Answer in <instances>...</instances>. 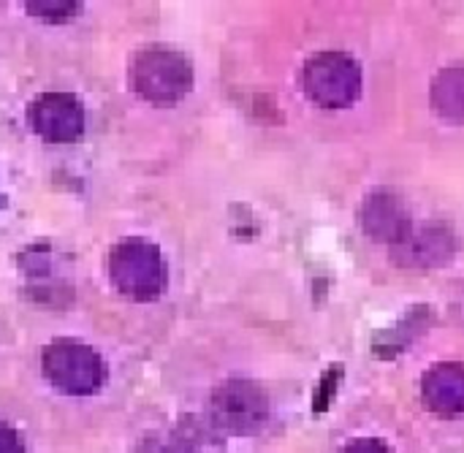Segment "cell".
I'll return each mask as SVG.
<instances>
[{"label": "cell", "mask_w": 464, "mask_h": 453, "mask_svg": "<svg viewBox=\"0 0 464 453\" xmlns=\"http://www.w3.org/2000/svg\"><path fill=\"white\" fill-rule=\"evenodd\" d=\"M130 87L150 103H177L193 87V65L179 49L150 43L139 49L130 63Z\"/></svg>", "instance_id": "1"}, {"label": "cell", "mask_w": 464, "mask_h": 453, "mask_svg": "<svg viewBox=\"0 0 464 453\" xmlns=\"http://www.w3.org/2000/svg\"><path fill=\"white\" fill-rule=\"evenodd\" d=\"M109 277L128 299L152 302L166 288V261L158 245L139 236L122 239L109 253Z\"/></svg>", "instance_id": "2"}, {"label": "cell", "mask_w": 464, "mask_h": 453, "mask_svg": "<svg viewBox=\"0 0 464 453\" xmlns=\"http://www.w3.org/2000/svg\"><path fill=\"white\" fill-rule=\"evenodd\" d=\"M302 87L324 109H348L362 95V65L345 52H318L304 63Z\"/></svg>", "instance_id": "3"}, {"label": "cell", "mask_w": 464, "mask_h": 453, "mask_svg": "<svg viewBox=\"0 0 464 453\" xmlns=\"http://www.w3.org/2000/svg\"><path fill=\"white\" fill-rule=\"evenodd\" d=\"M44 378L63 394L87 397L98 391L103 381V361L101 356L82 342L73 340H54L41 353Z\"/></svg>", "instance_id": "4"}, {"label": "cell", "mask_w": 464, "mask_h": 453, "mask_svg": "<svg viewBox=\"0 0 464 453\" xmlns=\"http://www.w3.org/2000/svg\"><path fill=\"white\" fill-rule=\"evenodd\" d=\"M212 424L228 435H256L269 419V397L253 381H226L212 394Z\"/></svg>", "instance_id": "5"}, {"label": "cell", "mask_w": 464, "mask_h": 453, "mask_svg": "<svg viewBox=\"0 0 464 453\" xmlns=\"http://www.w3.org/2000/svg\"><path fill=\"white\" fill-rule=\"evenodd\" d=\"M392 250H394V261L400 266H405L411 272H430V269L449 264L457 255L459 239H457L454 228L446 223H427L421 228L413 226L408 239Z\"/></svg>", "instance_id": "6"}, {"label": "cell", "mask_w": 464, "mask_h": 453, "mask_svg": "<svg viewBox=\"0 0 464 453\" xmlns=\"http://www.w3.org/2000/svg\"><path fill=\"white\" fill-rule=\"evenodd\" d=\"M27 120L33 130L52 144H68L84 133V109L68 92L38 95L27 109Z\"/></svg>", "instance_id": "7"}, {"label": "cell", "mask_w": 464, "mask_h": 453, "mask_svg": "<svg viewBox=\"0 0 464 453\" xmlns=\"http://www.w3.org/2000/svg\"><path fill=\"white\" fill-rule=\"evenodd\" d=\"M359 223H362V228H364V234L370 239L383 242V245H392V247H397L400 242H405L408 234L413 231L411 209L389 188L372 190L364 198V204L359 209Z\"/></svg>", "instance_id": "8"}, {"label": "cell", "mask_w": 464, "mask_h": 453, "mask_svg": "<svg viewBox=\"0 0 464 453\" xmlns=\"http://www.w3.org/2000/svg\"><path fill=\"white\" fill-rule=\"evenodd\" d=\"M424 402L440 416H459L464 413V364L443 361L435 364L421 383Z\"/></svg>", "instance_id": "9"}, {"label": "cell", "mask_w": 464, "mask_h": 453, "mask_svg": "<svg viewBox=\"0 0 464 453\" xmlns=\"http://www.w3.org/2000/svg\"><path fill=\"white\" fill-rule=\"evenodd\" d=\"M430 101L443 122L464 125V65L443 68L430 87Z\"/></svg>", "instance_id": "10"}, {"label": "cell", "mask_w": 464, "mask_h": 453, "mask_svg": "<svg viewBox=\"0 0 464 453\" xmlns=\"http://www.w3.org/2000/svg\"><path fill=\"white\" fill-rule=\"evenodd\" d=\"M27 14L33 16H41V19H54V22H63L73 14H79V3H71V0H27L24 3Z\"/></svg>", "instance_id": "11"}, {"label": "cell", "mask_w": 464, "mask_h": 453, "mask_svg": "<svg viewBox=\"0 0 464 453\" xmlns=\"http://www.w3.org/2000/svg\"><path fill=\"white\" fill-rule=\"evenodd\" d=\"M343 372H345V367H343V364H334V367H329V370L324 372V381H321V386H318V391H315V402H313V408H315V410H326V408H329V402H332L334 391L340 389Z\"/></svg>", "instance_id": "12"}, {"label": "cell", "mask_w": 464, "mask_h": 453, "mask_svg": "<svg viewBox=\"0 0 464 453\" xmlns=\"http://www.w3.org/2000/svg\"><path fill=\"white\" fill-rule=\"evenodd\" d=\"M0 453H24L19 435L14 429L3 427V424H0Z\"/></svg>", "instance_id": "13"}, {"label": "cell", "mask_w": 464, "mask_h": 453, "mask_svg": "<svg viewBox=\"0 0 464 453\" xmlns=\"http://www.w3.org/2000/svg\"><path fill=\"white\" fill-rule=\"evenodd\" d=\"M345 453H389V451H386V446H381L378 440H359V443L348 446V451Z\"/></svg>", "instance_id": "14"}, {"label": "cell", "mask_w": 464, "mask_h": 453, "mask_svg": "<svg viewBox=\"0 0 464 453\" xmlns=\"http://www.w3.org/2000/svg\"><path fill=\"white\" fill-rule=\"evenodd\" d=\"M160 453H198V451H193V448H188V446H169L166 451H160Z\"/></svg>", "instance_id": "15"}, {"label": "cell", "mask_w": 464, "mask_h": 453, "mask_svg": "<svg viewBox=\"0 0 464 453\" xmlns=\"http://www.w3.org/2000/svg\"><path fill=\"white\" fill-rule=\"evenodd\" d=\"M0 207H3V193H0Z\"/></svg>", "instance_id": "16"}]
</instances>
